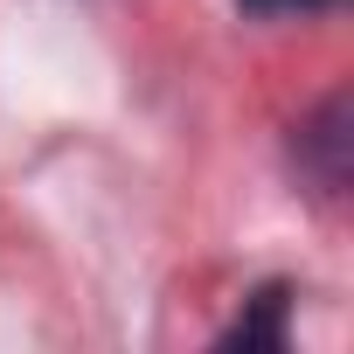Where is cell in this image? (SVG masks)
Masks as SVG:
<instances>
[{"label":"cell","mask_w":354,"mask_h":354,"mask_svg":"<svg viewBox=\"0 0 354 354\" xmlns=\"http://www.w3.org/2000/svg\"><path fill=\"white\" fill-rule=\"evenodd\" d=\"M285 319H292V285L285 278H271V285H257L250 299H243V313H236V326H223V340L216 347H264V354H278L285 347Z\"/></svg>","instance_id":"obj_2"},{"label":"cell","mask_w":354,"mask_h":354,"mask_svg":"<svg viewBox=\"0 0 354 354\" xmlns=\"http://www.w3.org/2000/svg\"><path fill=\"white\" fill-rule=\"evenodd\" d=\"M236 8L257 21H285V15H333L340 0H236Z\"/></svg>","instance_id":"obj_3"},{"label":"cell","mask_w":354,"mask_h":354,"mask_svg":"<svg viewBox=\"0 0 354 354\" xmlns=\"http://www.w3.org/2000/svg\"><path fill=\"white\" fill-rule=\"evenodd\" d=\"M347 91H333L306 125H299V174L306 181H319V195H340L347 188V146H354V132H347Z\"/></svg>","instance_id":"obj_1"}]
</instances>
